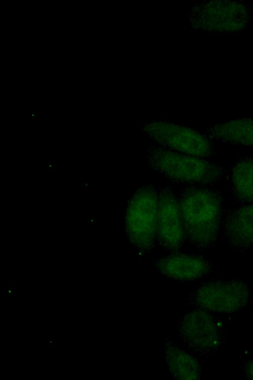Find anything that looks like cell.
<instances>
[{
	"label": "cell",
	"instance_id": "obj_5",
	"mask_svg": "<svg viewBox=\"0 0 253 380\" xmlns=\"http://www.w3.org/2000/svg\"><path fill=\"white\" fill-rule=\"evenodd\" d=\"M249 290L238 280L211 282L200 286L194 293L193 300L201 309L217 313H232L245 307Z\"/></svg>",
	"mask_w": 253,
	"mask_h": 380
},
{
	"label": "cell",
	"instance_id": "obj_7",
	"mask_svg": "<svg viewBox=\"0 0 253 380\" xmlns=\"http://www.w3.org/2000/svg\"><path fill=\"white\" fill-rule=\"evenodd\" d=\"M178 332L191 349L206 352L216 348L220 343L217 324L207 311L200 308L189 312L180 320Z\"/></svg>",
	"mask_w": 253,
	"mask_h": 380
},
{
	"label": "cell",
	"instance_id": "obj_9",
	"mask_svg": "<svg viewBox=\"0 0 253 380\" xmlns=\"http://www.w3.org/2000/svg\"><path fill=\"white\" fill-rule=\"evenodd\" d=\"M223 231L233 251H244L253 246V204L231 210L227 215Z\"/></svg>",
	"mask_w": 253,
	"mask_h": 380
},
{
	"label": "cell",
	"instance_id": "obj_3",
	"mask_svg": "<svg viewBox=\"0 0 253 380\" xmlns=\"http://www.w3.org/2000/svg\"><path fill=\"white\" fill-rule=\"evenodd\" d=\"M158 191L151 185L139 188L127 207L125 230L130 242L140 254L150 252L156 239Z\"/></svg>",
	"mask_w": 253,
	"mask_h": 380
},
{
	"label": "cell",
	"instance_id": "obj_8",
	"mask_svg": "<svg viewBox=\"0 0 253 380\" xmlns=\"http://www.w3.org/2000/svg\"><path fill=\"white\" fill-rule=\"evenodd\" d=\"M155 266L164 276L181 281L203 277L211 267L209 260L203 256L176 252L157 260Z\"/></svg>",
	"mask_w": 253,
	"mask_h": 380
},
{
	"label": "cell",
	"instance_id": "obj_13",
	"mask_svg": "<svg viewBox=\"0 0 253 380\" xmlns=\"http://www.w3.org/2000/svg\"><path fill=\"white\" fill-rule=\"evenodd\" d=\"M246 372L249 378L253 379V361L250 362L247 364Z\"/></svg>",
	"mask_w": 253,
	"mask_h": 380
},
{
	"label": "cell",
	"instance_id": "obj_12",
	"mask_svg": "<svg viewBox=\"0 0 253 380\" xmlns=\"http://www.w3.org/2000/svg\"><path fill=\"white\" fill-rule=\"evenodd\" d=\"M235 198L241 202L253 201V157L243 158L235 165L232 175Z\"/></svg>",
	"mask_w": 253,
	"mask_h": 380
},
{
	"label": "cell",
	"instance_id": "obj_1",
	"mask_svg": "<svg viewBox=\"0 0 253 380\" xmlns=\"http://www.w3.org/2000/svg\"><path fill=\"white\" fill-rule=\"evenodd\" d=\"M178 200L185 238L199 249L212 246L220 226V194L205 187H190L182 191Z\"/></svg>",
	"mask_w": 253,
	"mask_h": 380
},
{
	"label": "cell",
	"instance_id": "obj_14",
	"mask_svg": "<svg viewBox=\"0 0 253 380\" xmlns=\"http://www.w3.org/2000/svg\"><path fill=\"white\" fill-rule=\"evenodd\" d=\"M46 342H47V348H55L56 341L55 340L50 339H48Z\"/></svg>",
	"mask_w": 253,
	"mask_h": 380
},
{
	"label": "cell",
	"instance_id": "obj_11",
	"mask_svg": "<svg viewBox=\"0 0 253 380\" xmlns=\"http://www.w3.org/2000/svg\"><path fill=\"white\" fill-rule=\"evenodd\" d=\"M164 353L168 368L172 377L178 380H197L201 375L199 363L195 357L175 343L167 341Z\"/></svg>",
	"mask_w": 253,
	"mask_h": 380
},
{
	"label": "cell",
	"instance_id": "obj_6",
	"mask_svg": "<svg viewBox=\"0 0 253 380\" xmlns=\"http://www.w3.org/2000/svg\"><path fill=\"white\" fill-rule=\"evenodd\" d=\"M156 239L162 247L172 253L177 251L186 239L178 198L168 187L158 191Z\"/></svg>",
	"mask_w": 253,
	"mask_h": 380
},
{
	"label": "cell",
	"instance_id": "obj_15",
	"mask_svg": "<svg viewBox=\"0 0 253 380\" xmlns=\"http://www.w3.org/2000/svg\"><path fill=\"white\" fill-rule=\"evenodd\" d=\"M15 287H16L15 285H11V286L8 285V289H7L8 294H14L15 292Z\"/></svg>",
	"mask_w": 253,
	"mask_h": 380
},
{
	"label": "cell",
	"instance_id": "obj_2",
	"mask_svg": "<svg viewBox=\"0 0 253 380\" xmlns=\"http://www.w3.org/2000/svg\"><path fill=\"white\" fill-rule=\"evenodd\" d=\"M144 159L151 169L179 183L211 185L218 181L223 173L220 167L204 158L160 146L149 147L144 152Z\"/></svg>",
	"mask_w": 253,
	"mask_h": 380
},
{
	"label": "cell",
	"instance_id": "obj_4",
	"mask_svg": "<svg viewBox=\"0 0 253 380\" xmlns=\"http://www.w3.org/2000/svg\"><path fill=\"white\" fill-rule=\"evenodd\" d=\"M141 131L159 146L177 152L206 158L213 147L206 136L189 127L163 121L144 124Z\"/></svg>",
	"mask_w": 253,
	"mask_h": 380
},
{
	"label": "cell",
	"instance_id": "obj_10",
	"mask_svg": "<svg viewBox=\"0 0 253 380\" xmlns=\"http://www.w3.org/2000/svg\"><path fill=\"white\" fill-rule=\"evenodd\" d=\"M209 138L229 144L253 147V118H243L213 125Z\"/></svg>",
	"mask_w": 253,
	"mask_h": 380
}]
</instances>
